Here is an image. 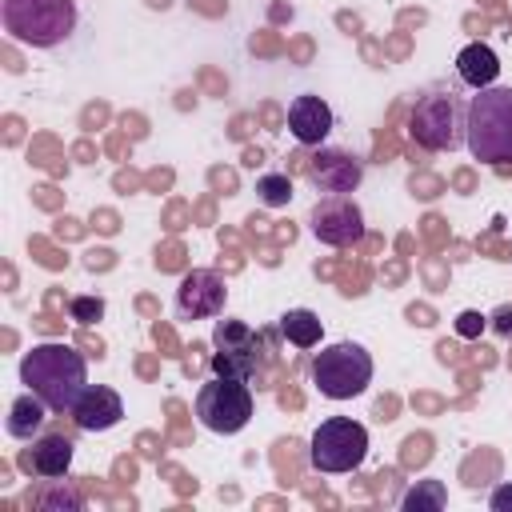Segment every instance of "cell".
<instances>
[{
    "label": "cell",
    "mask_w": 512,
    "mask_h": 512,
    "mask_svg": "<svg viewBox=\"0 0 512 512\" xmlns=\"http://www.w3.org/2000/svg\"><path fill=\"white\" fill-rule=\"evenodd\" d=\"M20 384L32 388L52 412H72L76 396L88 384V360L60 340L32 344L20 360Z\"/></svg>",
    "instance_id": "obj_1"
},
{
    "label": "cell",
    "mask_w": 512,
    "mask_h": 512,
    "mask_svg": "<svg viewBox=\"0 0 512 512\" xmlns=\"http://www.w3.org/2000/svg\"><path fill=\"white\" fill-rule=\"evenodd\" d=\"M408 136L428 152H452L468 136V104L456 96V88L432 84L416 96L408 112Z\"/></svg>",
    "instance_id": "obj_2"
},
{
    "label": "cell",
    "mask_w": 512,
    "mask_h": 512,
    "mask_svg": "<svg viewBox=\"0 0 512 512\" xmlns=\"http://www.w3.org/2000/svg\"><path fill=\"white\" fill-rule=\"evenodd\" d=\"M468 152L484 164H512V88H480L468 100Z\"/></svg>",
    "instance_id": "obj_3"
},
{
    "label": "cell",
    "mask_w": 512,
    "mask_h": 512,
    "mask_svg": "<svg viewBox=\"0 0 512 512\" xmlns=\"http://www.w3.org/2000/svg\"><path fill=\"white\" fill-rule=\"evenodd\" d=\"M0 24L16 44L56 48L76 32V0H0Z\"/></svg>",
    "instance_id": "obj_4"
},
{
    "label": "cell",
    "mask_w": 512,
    "mask_h": 512,
    "mask_svg": "<svg viewBox=\"0 0 512 512\" xmlns=\"http://www.w3.org/2000/svg\"><path fill=\"white\" fill-rule=\"evenodd\" d=\"M312 384L328 400H352L372 384V356L356 340L328 344L312 356Z\"/></svg>",
    "instance_id": "obj_5"
},
{
    "label": "cell",
    "mask_w": 512,
    "mask_h": 512,
    "mask_svg": "<svg viewBox=\"0 0 512 512\" xmlns=\"http://www.w3.org/2000/svg\"><path fill=\"white\" fill-rule=\"evenodd\" d=\"M368 456V428L352 416H328L316 424L312 440H308V460L316 472H328V476H340V472H352L360 468Z\"/></svg>",
    "instance_id": "obj_6"
},
{
    "label": "cell",
    "mask_w": 512,
    "mask_h": 512,
    "mask_svg": "<svg viewBox=\"0 0 512 512\" xmlns=\"http://www.w3.org/2000/svg\"><path fill=\"white\" fill-rule=\"evenodd\" d=\"M196 420L208 432L232 436L252 420V388L248 380H228V376H212L208 384H200L196 392Z\"/></svg>",
    "instance_id": "obj_7"
},
{
    "label": "cell",
    "mask_w": 512,
    "mask_h": 512,
    "mask_svg": "<svg viewBox=\"0 0 512 512\" xmlns=\"http://www.w3.org/2000/svg\"><path fill=\"white\" fill-rule=\"evenodd\" d=\"M212 376L252 380L264 368V340L244 320H216L212 328Z\"/></svg>",
    "instance_id": "obj_8"
},
{
    "label": "cell",
    "mask_w": 512,
    "mask_h": 512,
    "mask_svg": "<svg viewBox=\"0 0 512 512\" xmlns=\"http://www.w3.org/2000/svg\"><path fill=\"white\" fill-rule=\"evenodd\" d=\"M308 228L320 244L328 248H348V244H360L364 240V212L352 196H324L312 204V216H308Z\"/></svg>",
    "instance_id": "obj_9"
},
{
    "label": "cell",
    "mask_w": 512,
    "mask_h": 512,
    "mask_svg": "<svg viewBox=\"0 0 512 512\" xmlns=\"http://www.w3.org/2000/svg\"><path fill=\"white\" fill-rule=\"evenodd\" d=\"M224 300H228L224 276L212 268H192L176 284V312L184 320H212L224 312Z\"/></svg>",
    "instance_id": "obj_10"
},
{
    "label": "cell",
    "mask_w": 512,
    "mask_h": 512,
    "mask_svg": "<svg viewBox=\"0 0 512 512\" xmlns=\"http://www.w3.org/2000/svg\"><path fill=\"white\" fill-rule=\"evenodd\" d=\"M308 180L328 196H348L364 180V160L344 148H320L308 164Z\"/></svg>",
    "instance_id": "obj_11"
},
{
    "label": "cell",
    "mask_w": 512,
    "mask_h": 512,
    "mask_svg": "<svg viewBox=\"0 0 512 512\" xmlns=\"http://www.w3.org/2000/svg\"><path fill=\"white\" fill-rule=\"evenodd\" d=\"M120 416H124V400L108 384H84V392L72 404V420L84 432H108L120 424Z\"/></svg>",
    "instance_id": "obj_12"
},
{
    "label": "cell",
    "mask_w": 512,
    "mask_h": 512,
    "mask_svg": "<svg viewBox=\"0 0 512 512\" xmlns=\"http://www.w3.org/2000/svg\"><path fill=\"white\" fill-rule=\"evenodd\" d=\"M332 124H336V116H332V108L320 100V96H312V92H304V96H296L292 104H288V132L300 140V144H324L328 140V132H332Z\"/></svg>",
    "instance_id": "obj_13"
},
{
    "label": "cell",
    "mask_w": 512,
    "mask_h": 512,
    "mask_svg": "<svg viewBox=\"0 0 512 512\" xmlns=\"http://www.w3.org/2000/svg\"><path fill=\"white\" fill-rule=\"evenodd\" d=\"M20 468L32 472V476H44V480L68 476V468H72V440L68 436H56V432L32 440V448L20 456Z\"/></svg>",
    "instance_id": "obj_14"
},
{
    "label": "cell",
    "mask_w": 512,
    "mask_h": 512,
    "mask_svg": "<svg viewBox=\"0 0 512 512\" xmlns=\"http://www.w3.org/2000/svg\"><path fill=\"white\" fill-rule=\"evenodd\" d=\"M456 76L468 84V88H492L496 84V76H500V56L488 48V44H480V40H472V44H464L460 48V56H456Z\"/></svg>",
    "instance_id": "obj_15"
},
{
    "label": "cell",
    "mask_w": 512,
    "mask_h": 512,
    "mask_svg": "<svg viewBox=\"0 0 512 512\" xmlns=\"http://www.w3.org/2000/svg\"><path fill=\"white\" fill-rule=\"evenodd\" d=\"M48 412H52V408L28 388V392H20V396L8 404V420H4V428H8V436H16V440H32V436L44 428Z\"/></svg>",
    "instance_id": "obj_16"
},
{
    "label": "cell",
    "mask_w": 512,
    "mask_h": 512,
    "mask_svg": "<svg viewBox=\"0 0 512 512\" xmlns=\"http://www.w3.org/2000/svg\"><path fill=\"white\" fill-rule=\"evenodd\" d=\"M280 336L296 348H316L320 336H324V320L312 312V308H288L280 316Z\"/></svg>",
    "instance_id": "obj_17"
},
{
    "label": "cell",
    "mask_w": 512,
    "mask_h": 512,
    "mask_svg": "<svg viewBox=\"0 0 512 512\" xmlns=\"http://www.w3.org/2000/svg\"><path fill=\"white\" fill-rule=\"evenodd\" d=\"M32 504L44 508V512H76V508H84V496H80L76 484L56 476V480H48V488L32 492Z\"/></svg>",
    "instance_id": "obj_18"
},
{
    "label": "cell",
    "mask_w": 512,
    "mask_h": 512,
    "mask_svg": "<svg viewBox=\"0 0 512 512\" xmlns=\"http://www.w3.org/2000/svg\"><path fill=\"white\" fill-rule=\"evenodd\" d=\"M256 196H260V204H268V208H284V204L292 200V176H288V172H264V176L256 180Z\"/></svg>",
    "instance_id": "obj_19"
},
{
    "label": "cell",
    "mask_w": 512,
    "mask_h": 512,
    "mask_svg": "<svg viewBox=\"0 0 512 512\" xmlns=\"http://www.w3.org/2000/svg\"><path fill=\"white\" fill-rule=\"evenodd\" d=\"M444 500H448V496H444V484H440V480H420L416 488L404 492L400 504H404V508H424V504H428V508H444Z\"/></svg>",
    "instance_id": "obj_20"
},
{
    "label": "cell",
    "mask_w": 512,
    "mask_h": 512,
    "mask_svg": "<svg viewBox=\"0 0 512 512\" xmlns=\"http://www.w3.org/2000/svg\"><path fill=\"white\" fill-rule=\"evenodd\" d=\"M68 316H72L76 324H96V320L104 316V300H100V296H72V300H68Z\"/></svg>",
    "instance_id": "obj_21"
},
{
    "label": "cell",
    "mask_w": 512,
    "mask_h": 512,
    "mask_svg": "<svg viewBox=\"0 0 512 512\" xmlns=\"http://www.w3.org/2000/svg\"><path fill=\"white\" fill-rule=\"evenodd\" d=\"M484 320H488V316H480V312H472V308H468V312H460V316H456V332H460V336H480Z\"/></svg>",
    "instance_id": "obj_22"
},
{
    "label": "cell",
    "mask_w": 512,
    "mask_h": 512,
    "mask_svg": "<svg viewBox=\"0 0 512 512\" xmlns=\"http://www.w3.org/2000/svg\"><path fill=\"white\" fill-rule=\"evenodd\" d=\"M488 320H492V328H496L500 336H512V304H500Z\"/></svg>",
    "instance_id": "obj_23"
},
{
    "label": "cell",
    "mask_w": 512,
    "mask_h": 512,
    "mask_svg": "<svg viewBox=\"0 0 512 512\" xmlns=\"http://www.w3.org/2000/svg\"><path fill=\"white\" fill-rule=\"evenodd\" d=\"M488 504H492V512H512V484H500V488L488 496Z\"/></svg>",
    "instance_id": "obj_24"
}]
</instances>
